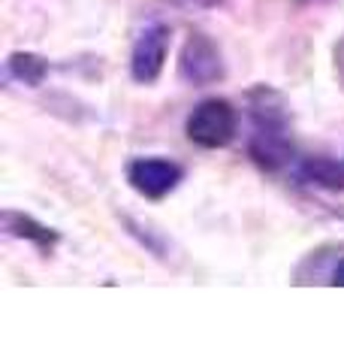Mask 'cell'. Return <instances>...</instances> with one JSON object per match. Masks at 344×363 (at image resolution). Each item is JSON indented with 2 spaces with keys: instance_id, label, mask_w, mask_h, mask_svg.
<instances>
[{
  "instance_id": "6da1fadb",
  "label": "cell",
  "mask_w": 344,
  "mask_h": 363,
  "mask_svg": "<svg viewBox=\"0 0 344 363\" xmlns=\"http://www.w3.org/2000/svg\"><path fill=\"white\" fill-rule=\"evenodd\" d=\"M251 118H254L251 155L266 169L284 167L293 155V140H290V124H287L281 100L266 88L254 91V94H251Z\"/></svg>"
},
{
  "instance_id": "7a4b0ae2",
  "label": "cell",
  "mask_w": 344,
  "mask_h": 363,
  "mask_svg": "<svg viewBox=\"0 0 344 363\" xmlns=\"http://www.w3.org/2000/svg\"><path fill=\"white\" fill-rule=\"evenodd\" d=\"M188 136L202 149H221L236 136V109L227 100H202L188 118Z\"/></svg>"
},
{
  "instance_id": "3957f363",
  "label": "cell",
  "mask_w": 344,
  "mask_h": 363,
  "mask_svg": "<svg viewBox=\"0 0 344 363\" xmlns=\"http://www.w3.org/2000/svg\"><path fill=\"white\" fill-rule=\"evenodd\" d=\"M178 73L190 85H212L224 76L221 52H217V45L205 33H190V40L181 49Z\"/></svg>"
},
{
  "instance_id": "277c9868",
  "label": "cell",
  "mask_w": 344,
  "mask_h": 363,
  "mask_svg": "<svg viewBox=\"0 0 344 363\" xmlns=\"http://www.w3.org/2000/svg\"><path fill=\"white\" fill-rule=\"evenodd\" d=\"M127 179L142 197L160 200L181 182V167L164 161V157H139V161L130 164Z\"/></svg>"
},
{
  "instance_id": "5b68a950",
  "label": "cell",
  "mask_w": 344,
  "mask_h": 363,
  "mask_svg": "<svg viewBox=\"0 0 344 363\" xmlns=\"http://www.w3.org/2000/svg\"><path fill=\"white\" fill-rule=\"evenodd\" d=\"M166 52H169V30L151 25L142 30V37L136 40V49H133V61H130V70L136 82H154L164 70V61H166Z\"/></svg>"
},
{
  "instance_id": "8992f818",
  "label": "cell",
  "mask_w": 344,
  "mask_h": 363,
  "mask_svg": "<svg viewBox=\"0 0 344 363\" xmlns=\"http://www.w3.org/2000/svg\"><path fill=\"white\" fill-rule=\"evenodd\" d=\"M302 176L314 185H323L332 191H341L344 188V167H338L332 157H308L302 164Z\"/></svg>"
},
{
  "instance_id": "52a82bcc",
  "label": "cell",
  "mask_w": 344,
  "mask_h": 363,
  "mask_svg": "<svg viewBox=\"0 0 344 363\" xmlns=\"http://www.w3.org/2000/svg\"><path fill=\"white\" fill-rule=\"evenodd\" d=\"M4 224H6V230L13 233V236H28V240H33V242L42 245V248H49V245L57 242V233H55V230H49V227L37 224L33 218H28V215L6 212V215H4Z\"/></svg>"
},
{
  "instance_id": "ba28073f",
  "label": "cell",
  "mask_w": 344,
  "mask_h": 363,
  "mask_svg": "<svg viewBox=\"0 0 344 363\" xmlns=\"http://www.w3.org/2000/svg\"><path fill=\"white\" fill-rule=\"evenodd\" d=\"M9 70H13L21 79V82L40 85L49 67H45V61L37 58V55H13V58H9Z\"/></svg>"
},
{
  "instance_id": "9c48e42d",
  "label": "cell",
  "mask_w": 344,
  "mask_h": 363,
  "mask_svg": "<svg viewBox=\"0 0 344 363\" xmlns=\"http://www.w3.org/2000/svg\"><path fill=\"white\" fill-rule=\"evenodd\" d=\"M332 285H344V260L336 267V272H332Z\"/></svg>"
}]
</instances>
